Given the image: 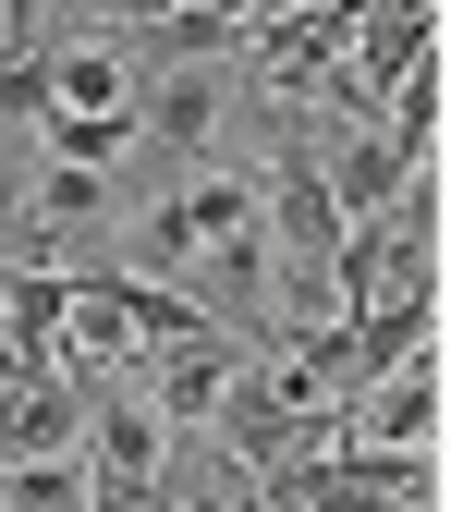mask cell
Listing matches in <instances>:
<instances>
[{
  "instance_id": "cell-1",
  "label": "cell",
  "mask_w": 451,
  "mask_h": 512,
  "mask_svg": "<svg viewBox=\"0 0 451 512\" xmlns=\"http://www.w3.org/2000/svg\"><path fill=\"white\" fill-rule=\"evenodd\" d=\"M281 122H293V159H305L317 183H330V208H342L354 232H366V220H391V208L415 196V183H427V171L391 147V122H305L293 98H281Z\"/></svg>"
},
{
  "instance_id": "cell-2",
  "label": "cell",
  "mask_w": 451,
  "mask_h": 512,
  "mask_svg": "<svg viewBox=\"0 0 451 512\" xmlns=\"http://www.w3.org/2000/svg\"><path fill=\"white\" fill-rule=\"evenodd\" d=\"M342 452H451V342H415L391 378H366L342 415Z\"/></svg>"
},
{
  "instance_id": "cell-3",
  "label": "cell",
  "mask_w": 451,
  "mask_h": 512,
  "mask_svg": "<svg viewBox=\"0 0 451 512\" xmlns=\"http://www.w3.org/2000/svg\"><path fill=\"white\" fill-rule=\"evenodd\" d=\"M135 98H147V37H61L49 49V110L110 122V110H135Z\"/></svg>"
},
{
  "instance_id": "cell-4",
  "label": "cell",
  "mask_w": 451,
  "mask_h": 512,
  "mask_svg": "<svg viewBox=\"0 0 451 512\" xmlns=\"http://www.w3.org/2000/svg\"><path fill=\"white\" fill-rule=\"evenodd\" d=\"M49 452H86V378H61V366L0 391V464H49Z\"/></svg>"
},
{
  "instance_id": "cell-5",
  "label": "cell",
  "mask_w": 451,
  "mask_h": 512,
  "mask_svg": "<svg viewBox=\"0 0 451 512\" xmlns=\"http://www.w3.org/2000/svg\"><path fill=\"white\" fill-rule=\"evenodd\" d=\"M256 232H269V256H342L354 220L330 208V183H317L305 159H281L269 183H256Z\"/></svg>"
},
{
  "instance_id": "cell-6",
  "label": "cell",
  "mask_w": 451,
  "mask_h": 512,
  "mask_svg": "<svg viewBox=\"0 0 451 512\" xmlns=\"http://www.w3.org/2000/svg\"><path fill=\"white\" fill-rule=\"evenodd\" d=\"M98 464L86 452H49V464H0V512H86Z\"/></svg>"
},
{
  "instance_id": "cell-7",
  "label": "cell",
  "mask_w": 451,
  "mask_h": 512,
  "mask_svg": "<svg viewBox=\"0 0 451 512\" xmlns=\"http://www.w3.org/2000/svg\"><path fill=\"white\" fill-rule=\"evenodd\" d=\"M0 330H13V281H0Z\"/></svg>"
}]
</instances>
